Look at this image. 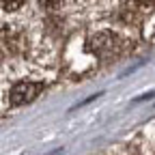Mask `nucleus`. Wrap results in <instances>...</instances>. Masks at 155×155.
Instances as JSON below:
<instances>
[{
	"instance_id": "f257e3e1",
	"label": "nucleus",
	"mask_w": 155,
	"mask_h": 155,
	"mask_svg": "<svg viewBox=\"0 0 155 155\" xmlns=\"http://www.w3.org/2000/svg\"><path fill=\"white\" fill-rule=\"evenodd\" d=\"M45 88L43 82H30V80H22L17 82L13 88H11V95H9V101L11 106H24L28 101H32L35 97Z\"/></svg>"
},
{
	"instance_id": "f03ea898",
	"label": "nucleus",
	"mask_w": 155,
	"mask_h": 155,
	"mask_svg": "<svg viewBox=\"0 0 155 155\" xmlns=\"http://www.w3.org/2000/svg\"><path fill=\"white\" fill-rule=\"evenodd\" d=\"M2 5H5V9H9V11H15V9H19L24 5V0H2Z\"/></svg>"
},
{
	"instance_id": "7ed1b4c3",
	"label": "nucleus",
	"mask_w": 155,
	"mask_h": 155,
	"mask_svg": "<svg viewBox=\"0 0 155 155\" xmlns=\"http://www.w3.org/2000/svg\"><path fill=\"white\" fill-rule=\"evenodd\" d=\"M39 5H41L43 9H54L61 5V0H39Z\"/></svg>"
},
{
	"instance_id": "20e7f679",
	"label": "nucleus",
	"mask_w": 155,
	"mask_h": 155,
	"mask_svg": "<svg viewBox=\"0 0 155 155\" xmlns=\"http://www.w3.org/2000/svg\"><path fill=\"white\" fill-rule=\"evenodd\" d=\"M125 2H131V5H149L153 0H125Z\"/></svg>"
}]
</instances>
